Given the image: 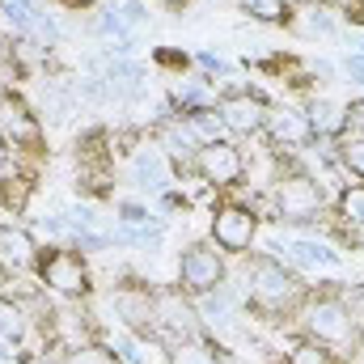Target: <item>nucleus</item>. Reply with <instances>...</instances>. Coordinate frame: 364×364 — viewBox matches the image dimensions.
<instances>
[{"label":"nucleus","mask_w":364,"mask_h":364,"mask_svg":"<svg viewBox=\"0 0 364 364\" xmlns=\"http://www.w3.org/2000/svg\"><path fill=\"white\" fill-rule=\"evenodd\" d=\"M38 263V246L21 225H0V267L9 275H21Z\"/></svg>","instance_id":"nucleus-12"},{"label":"nucleus","mask_w":364,"mask_h":364,"mask_svg":"<svg viewBox=\"0 0 364 364\" xmlns=\"http://www.w3.org/2000/svg\"><path fill=\"white\" fill-rule=\"evenodd\" d=\"M246 288H250V305H255L259 314H267V318H279V314L296 309L301 296H305L301 279L288 272L284 263H275V259H250V267H246Z\"/></svg>","instance_id":"nucleus-1"},{"label":"nucleus","mask_w":364,"mask_h":364,"mask_svg":"<svg viewBox=\"0 0 364 364\" xmlns=\"http://www.w3.org/2000/svg\"><path fill=\"white\" fill-rule=\"evenodd\" d=\"M132 182L136 186H144V191H170V161H166V153L161 149H140L136 157H132Z\"/></svg>","instance_id":"nucleus-14"},{"label":"nucleus","mask_w":364,"mask_h":364,"mask_svg":"<svg viewBox=\"0 0 364 364\" xmlns=\"http://www.w3.org/2000/svg\"><path fill=\"white\" fill-rule=\"evenodd\" d=\"M174 102L182 110H199V106H212L216 93H212V77H186L174 85Z\"/></svg>","instance_id":"nucleus-19"},{"label":"nucleus","mask_w":364,"mask_h":364,"mask_svg":"<svg viewBox=\"0 0 364 364\" xmlns=\"http://www.w3.org/2000/svg\"><path fill=\"white\" fill-rule=\"evenodd\" d=\"M305 30H309V34H335V21H331L326 9H309V13H305Z\"/></svg>","instance_id":"nucleus-29"},{"label":"nucleus","mask_w":364,"mask_h":364,"mask_svg":"<svg viewBox=\"0 0 364 364\" xmlns=\"http://www.w3.org/2000/svg\"><path fill=\"white\" fill-rule=\"evenodd\" d=\"M233 305H237V288H229V284H220L216 292H203V296H199V314H203V322L216 326V331L233 326Z\"/></svg>","instance_id":"nucleus-15"},{"label":"nucleus","mask_w":364,"mask_h":364,"mask_svg":"<svg viewBox=\"0 0 364 364\" xmlns=\"http://www.w3.org/2000/svg\"><path fill=\"white\" fill-rule=\"evenodd\" d=\"M343 301H348V309H352L356 326H364V284H356V288H352V292H348Z\"/></svg>","instance_id":"nucleus-32"},{"label":"nucleus","mask_w":364,"mask_h":364,"mask_svg":"<svg viewBox=\"0 0 364 364\" xmlns=\"http://www.w3.org/2000/svg\"><path fill=\"white\" fill-rule=\"evenodd\" d=\"M178 279H182V288H186V292H195V296L216 292V288L225 284V259L216 255V246L195 242V246H186V250H182Z\"/></svg>","instance_id":"nucleus-7"},{"label":"nucleus","mask_w":364,"mask_h":364,"mask_svg":"<svg viewBox=\"0 0 364 364\" xmlns=\"http://www.w3.org/2000/svg\"><path fill=\"white\" fill-rule=\"evenodd\" d=\"M352 364H364V348L360 352H352Z\"/></svg>","instance_id":"nucleus-36"},{"label":"nucleus","mask_w":364,"mask_h":364,"mask_svg":"<svg viewBox=\"0 0 364 364\" xmlns=\"http://www.w3.org/2000/svg\"><path fill=\"white\" fill-rule=\"evenodd\" d=\"M343 127H352V136H364V97L343 106Z\"/></svg>","instance_id":"nucleus-30"},{"label":"nucleus","mask_w":364,"mask_h":364,"mask_svg":"<svg viewBox=\"0 0 364 364\" xmlns=\"http://www.w3.org/2000/svg\"><path fill=\"white\" fill-rule=\"evenodd\" d=\"M64 364H119L114 352H106L102 343H77L73 352H68V360Z\"/></svg>","instance_id":"nucleus-24"},{"label":"nucleus","mask_w":364,"mask_h":364,"mask_svg":"<svg viewBox=\"0 0 364 364\" xmlns=\"http://www.w3.org/2000/svg\"><path fill=\"white\" fill-rule=\"evenodd\" d=\"M144 17H149V13H144V4H140V0L119 4V21H123V30H127V34H136V30L144 26Z\"/></svg>","instance_id":"nucleus-28"},{"label":"nucleus","mask_w":364,"mask_h":364,"mask_svg":"<svg viewBox=\"0 0 364 364\" xmlns=\"http://www.w3.org/2000/svg\"><path fill=\"white\" fill-rule=\"evenodd\" d=\"M4 279H9V272H4V267H0V288H4Z\"/></svg>","instance_id":"nucleus-37"},{"label":"nucleus","mask_w":364,"mask_h":364,"mask_svg":"<svg viewBox=\"0 0 364 364\" xmlns=\"http://www.w3.org/2000/svg\"><path fill=\"white\" fill-rule=\"evenodd\" d=\"M263 132L272 136L275 144H284V149H296V144L314 140V132H309L305 114H296L292 106H275V110H267V123H263Z\"/></svg>","instance_id":"nucleus-13"},{"label":"nucleus","mask_w":364,"mask_h":364,"mask_svg":"<svg viewBox=\"0 0 364 364\" xmlns=\"http://www.w3.org/2000/svg\"><path fill=\"white\" fill-rule=\"evenodd\" d=\"M26 331V318H21V305L0 296V339H17Z\"/></svg>","instance_id":"nucleus-23"},{"label":"nucleus","mask_w":364,"mask_h":364,"mask_svg":"<svg viewBox=\"0 0 364 364\" xmlns=\"http://www.w3.org/2000/svg\"><path fill=\"white\" fill-rule=\"evenodd\" d=\"M199 68H203V73H212V77H225V73H229V64H225V60H216V55H199Z\"/></svg>","instance_id":"nucleus-33"},{"label":"nucleus","mask_w":364,"mask_h":364,"mask_svg":"<svg viewBox=\"0 0 364 364\" xmlns=\"http://www.w3.org/2000/svg\"><path fill=\"white\" fill-rule=\"evenodd\" d=\"M284 255H288V263H296V267H335V263H339V255H335L331 246H322V242H288Z\"/></svg>","instance_id":"nucleus-18"},{"label":"nucleus","mask_w":364,"mask_h":364,"mask_svg":"<svg viewBox=\"0 0 364 364\" xmlns=\"http://www.w3.org/2000/svg\"><path fill=\"white\" fill-rule=\"evenodd\" d=\"M17 81V64H13V55H0V85H13Z\"/></svg>","instance_id":"nucleus-34"},{"label":"nucleus","mask_w":364,"mask_h":364,"mask_svg":"<svg viewBox=\"0 0 364 364\" xmlns=\"http://www.w3.org/2000/svg\"><path fill=\"white\" fill-rule=\"evenodd\" d=\"M348 73H352V81L364 85V55H352V60H348Z\"/></svg>","instance_id":"nucleus-35"},{"label":"nucleus","mask_w":364,"mask_h":364,"mask_svg":"<svg viewBox=\"0 0 364 364\" xmlns=\"http://www.w3.org/2000/svg\"><path fill=\"white\" fill-rule=\"evenodd\" d=\"M191 166H195V174L208 182V186H237V182L246 178V157H242V149L229 144V140L199 144V153H195Z\"/></svg>","instance_id":"nucleus-6"},{"label":"nucleus","mask_w":364,"mask_h":364,"mask_svg":"<svg viewBox=\"0 0 364 364\" xmlns=\"http://www.w3.org/2000/svg\"><path fill=\"white\" fill-rule=\"evenodd\" d=\"M144 352H149V348H144V343H140L132 331H127V335L114 343V356H119L123 364H149V356H144Z\"/></svg>","instance_id":"nucleus-27"},{"label":"nucleus","mask_w":364,"mask_h":364,"mask_svg":"<svg viewBox=\"0 0 364 364\" xmlns=\"http://www.w3.org/2000/svg\"><path fill=\"white\" fill-rule=\"evenodd\" d=\"M182 127L195 136V144H212V140H220V114H216V106H199V110H182Z\"/></svg>","instance_id":"nucleus-17"},{"label":"nucleus","mask_w":364,"mask_h":364,"mask_svg":"<svg viewBox=\"0 0 364 364\" xmlns=\"http://www.w3.org/2000/svg\"><path fill=\"white\" fill-rule=\"evenodd\" d=\"M0 144L4 149H38L43 144L38 114L13 93H0Z\"/></svg>","instance_id":"nucleus-9"},{"label":"nucleus","mask_w":364,"mask_h":364,"mask_svg":"<svg viewBox=\"0 0 364 364\" xmlns=\"http://www.w3.org/2000/svg\"><path fill=\"white\" fill-rule=\"evenodd\" d=\"M153 331H157L166 343H178V348L199 335V318H195L191 301H182L178 288L153 292Z\"/></svg>","instance_id":"nucleus-4"},{"label":"nucleus","mask_w":364,"mask_h":364,"mask_svg":"<svg viewBox=\"0 0 364 364\" xmlns=\"http://www.w3.org/2000/svg\"><path fill=\"white\" fill-rule=\"evenodd\" d=\"M242 9L259 21H284L288 17V0H242Z\"/></svg>","instance_id":"nucleus-25"},{"label":"nucleus","mask_w":364,"mask_h":364,"mask_svg":"<svg viewBox=\"0 0 364 364\" xmlns=\"http://www.w3.org/2000/svg\"><path fill=\"white\" fill-rule=\"evenodd\" d=\"M255 233H259V220H255L250 208L225 203V208L212 212V242H216L225 255H246L250 242H255Z\"/></svg>","instance_id":"nucleus-8"},{"label":"nucleus","mask_w":364,"mask_h":364,"mask_svg":"<svg viewBox=\"0 0 364 364\" xmlns=\"http://www.w3.org/2000/svg\"><path fill=\"white\" fill-rule=\"evenodd\" d=\"M114 314L123 318V326L132 335H149L153 331V292L136 288V284H123L114 292Z\"/></svg>","instance_id":"nucleus-11"},{"label":"nucleus","mask_w":364,"mask_h":364,"mask_svg":"<svg viewBox=\"0 0 364 364\" xmlns=\"http://www.w3.org/2000/svg\"><path fill=\"white\" fill-rule=\"evenodd\" d=\"M119 220H123V225H149V220H153V212H149V208H140V203H123V208H119Z\"/></svg>","instance_id":"nucleus-31"},{"label":"nucleus","mask_w":364,"mask_h":364,"mask_svg":"<svg viewBox=\"0 0 364 364\" xmlns=\"http://www.w3.org/2000/svg\"><path fill=\"white\" fill-rule=\"evenodd\" d=\"M305 123H309L314 140L318 136H339L343 132V106H335L331 97H314L309 110H305Z\"/></svg>","instance_id":"nucleus-16"},{"label":"nucleus","mask_w":364,"mask_h":364,"mask_svg":"<svg viewBox=\"0 0 364 364\" xmlns=\"http://www.w3.org/2000/svg\"><path fill=\"white\" fill-rule=\"evenodd\" d=\"M38 279H43V288H51L60 296H85L90 292V267L68 246H60L47 259H38Z\"/></svg>","instance_id":"nucleus-5"},{"label":"nucleus","mask_w":364,"mask_h":364,"mask_svg":"<svg viewBox=\"0 0 364 364\" xmlns=\"http://www.w3.org/2000/svg\"><path fill=\"white\" fill-rule=\"evenodd\" d=\"M161 149L170 153V157H178V161H195V153H199V144H195V136L178 123H161Z\"/></svg>","instance_id":"nucleus-20"},{"label":"nucleus","mask_w":364,"mask_h":364,"mask_svg":"<svg viewBox=\"0 0 364 364\" xmlns=\"http://www.w3.org/2000/svg\"><path fill=\"white\" fill-rule=\"evenodd\" d=\"M335 157H339V166L348 174H356L364 182V136H343L339 149H335Z\"/></svg>","instance_id":"nucleus-22"},{"label":"nucleus","mask_w":364,"mask_h":364,"mask_svg":"<svg viewBox=\"0 0 364 364\" xmlns=\"http://www.w3.org/2000/svg\"><path fill=\"white\" fill-rule=\"evenodd\" d=\"M161 4H182V0H161Z\"/></svg>","instance_id":"nucleus-38"},{"label":"nucleus","mask_w":364,"mask_h":364,"mask_svg":"<svg viewBox=\"0 0 364 364\" xmlns=\"http://www.w3.org/2000/svg\"><path fill=\"white\" fill-rule=\"evenodd\" d=\"M288 364H335V360H331V352H326L322 343L305 339V343H296V348L288 352Z\"/></svg>","instance_id":"nucleus-26"},{"label":"nucleus","mask_w":364,"mask_h":364,"mask_svg":"<svg viewBox=\"0 0 364 364\" xmlns=\"http://www.w3.org/2000/svg\"><path fill=\"white\" fill-rule=\"evenodd\" d=\"M68 4H81V0H68Z\"/></svg>","instance_id":"nucleus-39"},{"label":"nucleus","mask_w":364,"mask_h":364,"mask_svg":"<svg viewBox=\"0 0 364 364\" xmlns=\"http://www.w3.org/2000/svg\"><path fill=\"white\" fill-rule=\"evenodd\" d=\"M216 114H220V123H225L229 132H237V136H255V132H263V123H267V106H263V97H255V93H225V97L216 102Z\"/></svg>","instance_id":"nucleus-10"},{"label":"nucleus","mask_w":364,"mask_h":364,"mask_svg":"<svg viewBox=\"0 0 364 364\" xmlns=\"http://www.w3.org/2000/svg\"><path fill=\"white\" fill-rule=\"evenodd\" d=\"M339 216H343V225L364 229V182H356V186H343V191H339Z\"/></svg>","instance_id":"nucleus-21"},{"label":"nucleus","mask_w":364,"mask_h":364,"mask_svg":"<svg viewBox=\"0 0 364 364\" xmlns=\"http://www.w3.org/2000/svg\"><path fill=\"white\" fill-rule=\"evenodd\" d=\"M301 326L322 348H352L356 343V331H360L343 296H314V301H305Z\"/></svg>","instance_id":"nucleus-2"},{"label":"nucleus","mask_w":364,"mask_h":364,"mask_svg":"<svg viewBox=\"0 0 364 364\" xmlns=\"http://www.w3.org/2000/svg\"><path fill=\"white\" fill-rule=\"evenodd\" d=\"M272 203H275V216L279 220H314L322 208H326V191L314 174H279L272 191Z\"/></svg>","instance_id":"nucleus-3"}]
</instances>
